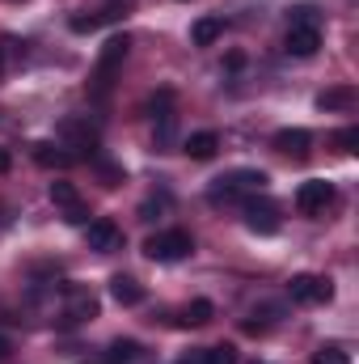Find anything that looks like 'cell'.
Here are the masks:
<instances>
[{
    "label": "cell",
    "instance_id": "1",
    "mask_svg": "<svg viewBox=\"0 0 359 364\" xmlns=\"http://www.w3.org/2000/svg\"><path fill=\"white\" fill-rule=\"evenodd\" d=\"M267 170H228V174H220V178L211 182V191H207V199L211 203H241L245 195H258V191H267Z\"/></svg>",
    "mask_w": 359,
    "mask_h": 364
},
{
    "label": "cell",
    "instance_id": "2",
    "mask_svg": "<svg viewBox=\"0 0 359 364\" xmlns=\"http://www.w3.org/2000/svg\"><path fill=\"white\" fill-rule=\"evenodd\" d=\"M144 255L153 263H182V259L194 255V237L186 229H161V233H153L144 242Z\"/></svg>",
    "mask_w": 359,
    "mask_h": 364
},
{
    "label": "cell",
    "instance_id": "3",
    "mask_svg": "<svg viewBox=\"0 0 359 364\" xmlns=\"http://www.w3.org/2000/svg\"><path fill=\"white\" fill-rule=\"evenodd\" d=\"M127 51H131V38H127V34L106 38L101 55H97V73H93V93H97V97H106V93H110V85H114V73L123 68Z\"/></svg>",
    "mask_w": 359,
    "mask_h": 364
},
{
    "label": "cell",
    "instance_id": "4",
    "mask_svg": "<svg viewBox=\"0 0 359 364\" xmlns=\"http://www.w3.org/2000/svg\"><path fill=\"white\" fill-rule=\"evenodd\" d=\"M60 144L64 149H77V161L97 153V127H93L85 114H68L60 123Z\"/></svg>",
    "mask_w": 359,
    "mask_h": 364
},
{
    "label": "cell",
    "instance_id": "5",
    "mask_svg": "<svg viewBox=\"0 0 359 364\" xmlns=\"http://www.w3.org/2000/svg\"><path fill=\"white\" fill-rule=\"evenodd\" d=\"M60 292L68 296L64 314H60V326H81V322H93L97 318V296L81 284H60Z\"/></svg>",
    "mask_w": 359,
    "mask_h": 364
},
{
    "label": "cell",
    "instance_id": "6",
    "mask_svg": "<svg viewBox=\"0 0 359 364\" xmlns=\"http://www.w3.org/2000/svg\"><path fill=\"white\" fill-rule=\"evenodd\" d=\"M287 296H292L296 305H326V301L334 296V284H330L326 275L300 272V275L287 279Z\"/></svg>",
    "mask_w": 359,
    "mask_h": 364
},
{
    "label": "cell",
    "instance_id": "7",
    "mask_svg": "<svg viewBox=\"0 0 359 364\" xmlns=\"http://www.w3.org/2000/svg\"><path fill=\"white\" fill-rule=\"evenodd\" d=\"M334 199H338V191H334V182H326V178H304L296 186V208L304 216H321Z\"/></svg>",
    "mask_w": 359,
    "mask_h": 364
},
{
    "label": "cell",
    "instance_id": "8",
    "mask_svg": "<svg viewBox=\"0 0 359 364\" xmlns=\"http://www.w3.org/2000/svg\"><path fill=\"white\" fill-rule=\"evenodd\" d=\"M241 216H245V225H250L254 233H263V237L279 233V208H275L270 199L245 195V199H241Z\"/></svg>",
    "mask_w": 359,
    "mask_h": 364
},
{
    "label": "cell",
    "instance_id": "9",
    "mask_svg": "<svg viewBox=\"0 0 359 364\" xmlns=\"http://www.w3.org/2000/svg\"><path fill=\"white\" fill-rule=\"evenodd\" d=\"M51 203L64 212V220L68 225H89V208H85V199H81V191L72 186V182H51Z\"/></svg>",
    "mask_w": 359,
    "mask_h": 364
},
{
    "label": "cell",
    "instance_id": "10",
    "mask_svg": "<svg viewBox=\"0 0 359 364\" xmlns=\"http://www.w3.org/2000/svg\"><path fill=\"white\" fill-rule=\"evenodd\" d=\"M85 242H89V250H97V255H114V250H123V229L110 216H97V220L85 225Z\"/></svg>",
    "mask_w": 359,
    "mask_h": 364
},
{
    "label": "cell",
    "instance_id": "11",
    "mask_svg": "<svg viewBox=\"0 0 359 364\" xmlns=\"http://www.w3.org/2000/svg\"><path fill=\"white\" fill-rule=\"evenodd\" d=\"M283 51L296 55V60H313L321 51V26H287Z\"/></svg>",
    "mask_w": 359,
    "mask_h": 364
},
{
    "label": "cell",
    "instance_id": "12",
    "mask_svg": "<svg viewBox=\"0 0 359 364\" xmlns=\"http://www.w3.org/2000/svg\"><path fill=\"white\" fill-rule=\"evenodd\" d=\"M148 114H153V123H157V140L161 144H170L174 140V90H157L148 97Z\"/></svg>",
    "mask_w": 359,
    "mask_h": 364
},
{
    "label": "cell",
    "instance_id": "13",
    "mask_svg": "<svg viewBox=\"0 0 359 364\" xmlns=\"http://www.w3.org/2000/svg\"><path fill=\"white\" fill-rule=\"evenodd\" d=\"M106 364H153V352L140 339H114L106 348Z\"/></svg>",
    "mask_w": 359,
    "mask_h": 364
},
{
    "label": "cell",
    "instance_id": "14",
    "mask_svg": "<svg viewBox=\"0 0 359 364\" xmlns=\"http://www.w3.org/2000/svg\"><path fill=\"white\" fill-rule=\"evenodd\" d=\"M30 157H34V166H43V170H72V166H77V157L64 153V144H51V140H38V144L30 149Z\"/></svg>",
    "mask_w": 359,
    "mask_h": 364
},
{
    "label": "cell",
    "instance_id": "15",
    "mask_svg": "<svg viewBox=\"0 0 359 364\" xmlns=\"http://www.w3.org/2000/svg\"><path fill=\"white\" fill-rule=\"evenodd\" d=\"M275 149L283 153V157H309V149H313V136L304 132V127H283V132H275Z\"/></svg>",
    "mask_w": 359,
    "mask_h": 364
},
{
    "label": "cell",
    "instance_id": "16",
    "mask_svg": "<svg viewBox=\"0 0 359 364\" xmlns=\"http://www.w3.org/2000/svg\"><path fill=\"white\" fill-rule=\"evenodd\" d=\"M216 149H220V136H216V132H190V136L182 140V153H186L190 161H211Z\"/></svg>",
    "mask_w": 359,
    "mask_h": 364
},
{
    "label": "cell",
    "instance_id": "17",
    "mask_svg": "<svg viewBox=\"0 0 359 364\" xmlns=\"http://www.w3.org/2000/svg\"><path fill=\"white\" fill-rule=\"evenodd\" d=\"M110 296H114L123 309H136V305H144V284H140L136 275H114V279H110Z\"/></svg>",
    "mask_w": 359,
    "mask_h": 364
},
{
    "label": "cell",
    "instance_id": "18",
    "mask_svg": "<svg viewBox=\"0 0 359 364\" xmlns=\"http://www.w3.org/2000/svg\"><path fill=\"white\" fill-rule=\"evenodd\" d=\"M355 102H359L355 85H334V90L317 93V110H326V114H334V110H355Z\"/></svg>",
    "mask_w": 359,
    "mask_h": 364
},
{
    "label": "cell",
    "instance_id": "19",
    "mask_svg": "<svg viewBox=\"0 0 359 364\" xmlns=\"http://www.w3.org/2000/svg\"><path fill=\"white\" fill-rule=\"evenodd\" d=\"M220 34H224V17H199V21L190 26V43H194V47H211Z\"/></svg>",
    "mask_w": 359,
    "mask_h": 364
},
{
    "label": "cell",
    "instance_id": "20",
    "mask_svg": "<svg viewBox=\"0 0 359 364\" xmlns=\"http://www.w3.org/2000/svg\"><path fill=\"white\" fill-rule=\"evenodd\" d=\"M211 318H216V305H211V301H203V296H199V301H190V305L182 309V326H207Z\"/></svg>",
    "mask_w": 359,
    "mask_h": 364
},
{
    "label": "cell",
    "instance_id": "21",
    "mask_svg": "<svg viewBox=\"0 0 359 364\" xmlns=\"http://www.w3.org/2000/svg\"><path fill=\"white\" fill-rule=\"evenodd\" d=\"M313 364H351V352L338 348V343H321V348L313 352Z\"/></svg>",
    "mask_w": 359,
    "mask_h": 364
},
{
    "label": "cell",
    "instance_id": "22",
    "mask_svg": "<svg viewBox=\"0 0 359 364\" xmlns=\"http://www.w3.org/2000/svg\"><path fill=\"white\" fill-rule=\"evenodd\" d=\"M17 55H21V43H17L13 34H4V38H0V77H9V68L17 64Z\"/></svg>",
    "mask_w": 359,
    "mask_h": 364
},
{
    "label": "cell",
    "instance_id": "23",
    "mask_svg": "<svg viewBox=\"0 0 359 364\" xmlns=\"http://www.w3.org/2000/svg\"><path fill=\"white\" fill-rule=\"evenodd\" d=\"M203 364H237V348H233V343L203 348Z\"/></svg>",
    "mask_w": 359,
    "mask_h": 364
},
{
    "label": "cell",
    "instance_id": "24",
    "mask_svg": "<svg viewBox=\"0 0 359 364\" xmlns=\"http://www.w3.org/2000/svg\"><path fill=\"white\" fill-rule=\"evenodd\" d=\"M287 26H317V9H313V4L292 9V13H287Z\"/></svg>",
    "mask_w": 359,
    "mask_h": 364
},
{
    "label": "cell",
    "instance_id": "25",
    "mask_svg": "<svg viewBox=\"0 0 359 364\" xmlns=\"http://www.w3.org/2000/svg\"><path fill=\"white\" fill-rule=\"evenodd\" d=\"M170 208V195H157V199H144V208H140V220H157L161 212Z\"/></svg>",
    "mask_w": 359,
    "mask_h": 364
},
{
    "label": "cell",
    "instance_id": "26",
    "mask_svg": "<svg viewBox=\"0 0 359 364\" xmlns=\"http://www.w3.org/2000/svg\"><path fill=\"white\" fill-rule=\"evenodd\" d=\"M334 144H338L343 153H355L359 149V127H343V132H334Z\"/></svg>",
    "mask_w": 359,
    "mask_h": 364
},
{
    "label": "cell",
    "instance_id": "27",
    "mask_svg": "<svg viewBox=\"0 0 359 364\" xmlns=\"http://www.w3.org/2000/svg\"><path fill=\"white\" fill-rule=\"evenodd\" d=\"M9 356H13V339H9V335H0V364L9 360Z\"/></svg>",
    "mask_w": 359,
    "mask_h": 364
},
{
    "label": "cell",
    "instance_id": "28",
    "mask_svg": "<svg viewBox=\"0 0 359 364\" xmlns=\"http://www.w3.org/2000/svg\"><path fill=\"white\" fill-rule=\"evenodd\" d=\"M13 170V153L9 149H0V174H9Z\"/></svg>",
    "mask_w": 359,
    "mask_h": 364
},
{
    "label": "cell",
    "instance_id": "29",
    "mask_svg": "<svg viewBox=\"0 0 359 364\" xmlns=\"http://www.w3.org/2000/svg\"><path fill=\"white\" fill-rule=\"evenodd\" d=\"M13 4H21V0H13Z\"/></svg>",
    "mask_w": 359,
    "mask_h": 364
}]
</instances>
